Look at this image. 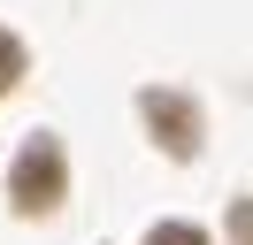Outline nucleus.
Wrapping results in <instances>:
<instances>
[{
  "label": "nucleus",
  "instance_id": "1",
  "mask_svg": "<svg viewBox=\"0 0 253 245\" xmlns=\"http://www.w3.org/2000/svg\"><path fill=\"white\" fill-rule=\"evenodd\" d=\"M62 184H69L62 146H54V138H31V146H23V161H16V176H8V199H16L23 214H46L54 199H62Z\"/></svg>",
  "mask_w": 253,
  "mask_h": 245
},
{
  "label": "nucleus",
  "instance_id": "2",
  "mask_svg": "<svg viewBox=\"0 0 253 245\" xmlns=\"http://www.w3.org/2000/svg\"><path fill=\"white\" fill-rule=\"evenodd\" d=\"M146 115H154V130H161L169 153H192V146H200V115H192L176 92H146Z\"/></svg>",
  "mask_w": 253,
  "mask_h": 245
},
{
  "label": "nucleus",
  "instance_id": "3",
  "mask_svg": "<svg viewBox=\"0 0 253 245\" xmlns=\"http://www.w3.org/2000/svg\"><path fill=\"white\" fill-rule=\"evenodd\" d=\"M16 77H23V46H16V39H8V31H0V92L16 84Z\"/></svg>",
  "mask_w": 253,
  "mask_h": 245
},
{
  "label": "nucleus",
  "instance_id": "4",
  "mask_svg": "<svg viewBox=\"0 0 253 245\" xmlns=\"http://www.w3.org/2000/svg\"><path fill=\"white\" fill-rule=\"evenodd\" d=\"M146 245H207V238H200V230H192V222H161V230H154V238H146Z\"/></svg>",
  "mask_w": 253,
  "mask_h": 245
},
{
  "label": "nucleus",
  "instance_id": "5",
  "mask_svg": "<svg viewBox=\"0 0 253 245\" xmlns=\"http://www.w3.org/2000/svg\"><path fill=\"white\" fill-rule=\"evenodd\" d=\"M230 238L253 245V199H238V207H230Z\"/></svg>",
  "mask_w": 253,
  "mask_h": 245
}]
</instances>
